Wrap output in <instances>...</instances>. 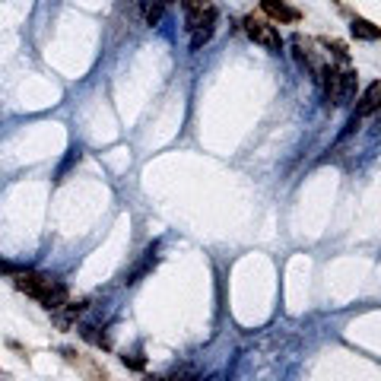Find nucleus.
<instances>
[{
    "label": "nucleus",
    "instance_id": "nucleus-1",
    "mask_svg": "<svg viewBox=\"0 0 381 381\" xmlns=\"http://www.w3.org/2000/svg\"><path fill=\"white\" fill-rule=\"evenodd\" d=\"M16 289L26 292V296H32V299H38L48 311H60L67 305V286L48 274H32V270H26V274L16 277Z\"/></svg>",
    "mask_w": 381,
    "mask_h": 381
},
{
    "label": "nucleus",
    "instance_id": "nucleus-2",
    "mask_svg": "<svg viewBox=\"0 0 381 381\" xmlns=\"http://www.w3.org/2000/svg\"><path fill=\"white\" fill-rule=\"evenodd\" d=\"M356 83H359V73L353 70L350 64H328V70H324V99H328V105L340 108V105H350L353 95H356Z\"/></svg>",
    "mask_w": 381,
    "mask_h": 381
},
{
    "label": "nucleus",
    "instance_id": "nucleus-3",
    "mask_svg": "<svg viewBox=\"0 0 381 381\" xmlns=\"http://www.w3.org/2000/svg\"><path fill=\"white\" fill-rule=\"evenodd\" d=\"M289 48H292V58H296V64L302 67V70L308 73L315 83H321V80H324V70H328V60H324L321 54L315 51V45H311L308 38L296 36V38L289 42Z\"/></svg>",
    "mask_w": 381,
    "mask_h": 381
},
{
    "label": "nucleus",
    "instance_id": "nucleus-4",
    "mask_svg": "<svg viewBox=\"0 0 381 381\" xmlns=\"http://www.w3.org/2000/svg\"><path fill=\"white\" fill-rule=\"evenodd\" d=\"M245 36L251 38V42H257L261 48H267L270 54H280L283 51V38H280V29H277L270 19L264 16H245Z\"/></svg>",
    "mask_w": 381,
    "mask_h": 381
},
{
    "label": "nucleus",
    "instance_id": "nucleus-5",
    "mask_svg": "<svg viewBox=\"0 0 381 381\" xmlns=\"http://www.w3.org/2000/svg\"><path fill=\"white\" fill-rule=\"evenodd\" d=\"M261 10L267 13L274 23H299V19H302V13H299L296 6H289L286 0H261Z\"/></svg>",
    "mask_w": 381,
    "mask_h": 381
},
{
    "label": "nucleus",
    "instance_id": "nucleus-6",
    "mask_svg": "<svg viewBox=\"0 0 381 381\" xmlns=\"http://www.w3.org/2000/svg\"><path fill=\"white\" fill-rule=\"evenodd\" d=\"M381 112V83H372L369 90L359 95L356 102V118H369V114Z\"/></svg>",
    "mask_w": 381,
    "mask_h": 381
},
{
    "label": "nucleus",
    "instance_id": "nucleus-7",
    "mask_svg": "<svg viewBox=\"0 0 381 381\" xmlns=\"http://www.w3.org/2000/svg\"><path fill=\"white\" fill-rule=\"evenodd\" d=\"M350 29H353V36L363 38V42H378V38H381V29H378V26H375V23H369V19H363V16L353 19Z\"/></svg>",
    "mask_w": 381,
    "mask_h": 381
},
{
    "label": "nucleus",
    "instance_id": "nucleus-8",
    "mask_svg": "<svg viewBox=\"0 0 381 381\" xmlns=\"http://www.w3.org/2000/svg\"><path fill=\"white\" fill-rule=\"evenodd\" d=\"M80 337H83L86 343H92V346H102V350H108V346H112V340L105 337V331L99 333L95 324H83V328H80Z\"/></svg>",
    "mask_w": 381,
    "mask_h": 381
},
{
    "label": "nucleus",
    "instance_id": "nucleus-9",
    "mask_svg": "<svg viewBox=\"0 0 381 381\" xmlns=\"http://www.w3.org/2000/svg\"><path fill=\"white\" fill-rule=\"evenodd\" d=\"M140 6H143V19H146L149 26H159L166 4H162V0H140Z\"/></svg>",
    "mask_w": 381,
    "mask_h": 381
},
{
    "label": "nucleus",
    "instance_id": "nucleus-10",
    "mask_svg": "<svg viewBox=\"0 0 381 381\" xmlns=\"http://www.w3.org/2000/svg\"><path fill=\"white\" fill-rule=\"evenodd\" d=\"M181 6H185V16H188V23H190V19L203 16V13L213 6V0H181Z\"/></svg>",
    "mask_w": 381,
    "mask_h": 381
},
{
    "label": "nucleus",
    "instance_id": "nucleus-11",
    "mask_svg": "<svg viewBox=\"0 0 381 381\" xmlns=\"http://www.w3.org/2000/svg\"><path fill=\"white\" fill-rule=\"evenodd\" d=\"M324 45H328V51H333V58H337L340 64H350V51H346L343 42H331V38H328Z\"/></svg>",
    "mask_w": 381,
    "mask_h": 381
},
{
    "label": "nucleus",
    "instance_id": "nucleus-12",
    "mask_svg": "<svg viewBox=\"0 0 381 381\" xmlns=\"http://www.w3.org/2000/svg\"><path fill=\"white\" fill-rule=\"evenodd\" d=\"M19 274H26L23 264H13V261H0V277H13L16 280Z\"/></svg>",
    "mask_w": 381,
    "mask_h": 381
},
{
    "label": "nucleus",
    "instance_id": "nucleus-13",
    "mask_svg": "<svg viewBox=\"0 0 381 381\" xmlns=\"http://www.w3.org/2000/svg\"><path fill=\"white\" fill-rule=\"evenodd\" d=\"M121 359H124V365H131V369H146V359H143L140 356V353H134V356H121Z\"/></svg>",
    "mask_w": 381,
    "mask_h": 381
},
{
    "label": "nucleus",
    "instance_id": "nucleus-14",
    "mask_svg": "<svg viewBox=\"0 0 381 381\" xmlns=\"http://www.w3.org/2000/svg\"><path fill=\"white\" fill-rule=\"evenodd\" d=\"M162 4H166V6H168V4H175V0H162Z\"/></svg>",
    "mask_w": 381,
    "mask_h": 381
}]
</instances>
